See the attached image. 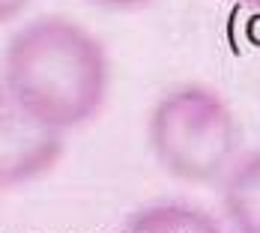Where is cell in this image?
Wrapping results in <instances>:
<instances>
[{"mask_svg":"<svg viewBox=\"0 0 260 233\" xmlns=\"http://www.w3.org/2000/svg\"><path fill=\"white\" fill-rule=\"evenodd\" d=\"M0 84L36 120L69 135L102 114L111 93V57L90 27L42 12L9 33Z\"/></svg>","mask_w":260,"mask_h":233,"instance_id":"cell-1","label":"cell"},{"mask_svg":"<svg viewBox=\"0 0 260 233\" xmlns=\"http://www.w3.org/2000/svg\"><path fill=\"white\" fill-rule=\"evenodd\" d=\"M147 144L168 177L185 185H218L242 153V131L218 90L182 81L153 102Z\"/></svg>","mask_w":260,"mask_h":233,"instance_id":"cell-2","label":"cell"},{"mask_svg":"<svg viewBox=\"0 0 260 233\" xmlns=\"http://www.w3.org/2000/svg\"><path fill=\"white\" fill-rule=\"evenodd\" d=\"M66 153V135L36 120L0 84V191L48 177Z\"/></svg>","mask_w":260,"mask_h":233,"instance_id":"cell-3","label":"cell"},{"mask_svg":"<svg viewBox=\"0 0 260 233\" xmlns=\"http://www.w3.org/2000/svg\"><path fill=\"white\" fill-rule=\"evenodd\" d=\"M218 204L228 233H260V150L239 153L218 182Z\"/></svg>","mask_w":260,"mask_h":233,"instance_id":"cell-4","label":"cell"},{"mask_svg":"<svg viewBox=\"0 0 260 233\" xmlns=\"http://www.w3.org/2000/svg\"><path fill=\"white\" fill-rule=\"evenodd\" d=\"M120 233H228V227L209 209L182 197H168L138 207L123 221Z\"/></svg>","mask_w":260,"mask_h":233,"instance_id":"cell-5","label":"cell"},{"mask_svg":"<svg viewBox=\"0 0 260 233\" xmlns=\"http://www.w3.org/2000/svg\"><path fill=\"white\" fill-rule=\"evenodd\" d=\"M30 6H33V0H0V27L15 24Z\"/></svg>","mask_w":260,"mask_h":233,"instance_id":"cell-6","label":"cell"},{"mask_svg":"<svg viewBox=\"0 0 260 233\" xmlns=\"http://www.w3.org/2000/svg\"><path fill=\"white\" fill-rule=\"evenodd\" d=\"M84 3H93L99 9H108V12H135V9H144L156 0H84Z\"/></svg>","mask_w":260,"mask_h":233,"instance_id":"cell-7","label":"cell"},{"mask_svg":"<svg viewBox=\"0 0 260 233\" xmlns=\"http://www.w3.org/2000/svg\"><path fill=\"white\" fill-rule=\"evenodd\" d=\"M236 3H242L245 9H257L260 12V0H236Z\"/></svg>","mask_w":260,"mask_h":233,"instance_id":"cell-8","label":"cell"}]
</instances>
